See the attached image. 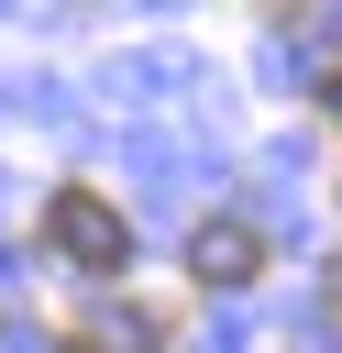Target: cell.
Masks as SVG:
<instances>
[{"instance_id":"1","label":"cell","mask_w":342,"mask_h":353,"mask_svg":"<svg viewBox=\"0 0 342 353\" xmlns=\"http://www.w3.org/2000/svg\"><path fill=\"white\" fill-rule=\"evenodd\" d=\"M44 243H55V265H77V276H121V265H132V221H121L99 188H55V199H44Z\"/></svg>"},{"instance_id":"2","label":"cell","mask_w":342,"mask_h":353,"mask_svg":"<svg viewBox=\"0 0 342 353\" xmlns=\"http://www.w3.org/2000/svg\"><path fill=\"white\" fill-rule=\"evenodd\" d=\"M188 276H199V287H254V276H265V232H254V221H199Z\"/></svg>"},{"instance_id":"3","label":"cell","mask_w":342,"mask_h":353,"mask_svg":"<svg viewBox=\"0 0 342 353\" xmlns=\"http://www.w3.org/2000/svg\"><path fill=\"white\" fill-rule=\"evenodd\" d=\"M320 99H331V121H342V66H331V77H320Z\"/></svg>"},{"instance_id":"4","label":"cell","mask_w":342,"mask_h":353,"mask_svg":"<svg viewBox=\"0 0 342 353\" xmlns=\"http://www.w3.org/2000/svg\"><path fill=\"white\" fill-rule=\"evenodd\" d=\"M66 353H110V342H99V331H77V342H66Z\"/></svg>"}]
</instances>
